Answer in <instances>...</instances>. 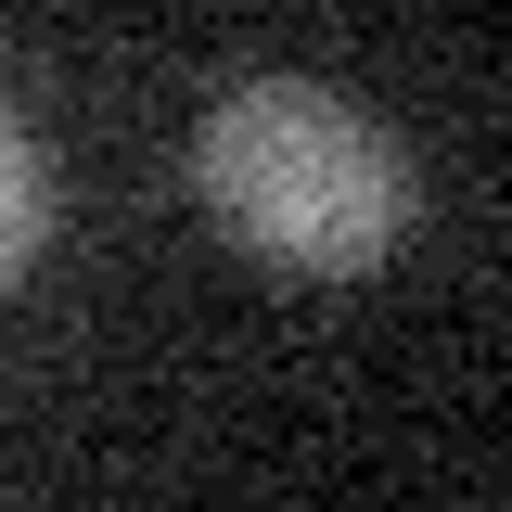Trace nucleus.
Segmentation results:
<instances>
[{
	"mask_svg": "<svg viewBox=\"0 0 512 512\" xmlns=\"http://www.w3.org/2000/svg\"><path fill=\"white\" fill-rule=\"evenodd\" d=\"M192 192L231 244L282 269H372L410 231V154L372 103L320 77H244L192 128Z\"/></svg>",
	"mask_w": 512,
	"mask_h": 512,
	"instance_id": "nucleus-1",
	"label": "nucleus"
},
{
	"mask_svg": "<svg viewBox=\"0 0 512 512\" xmlns=\"http://www.w3.org/2000/svg\"><path fill=\"white\" fill-rule=\"evenodd\" d=\"M39 244H52V154H39L26 116L0 103V295L39 269Z\"/></svg>",
	"mask_w": 512,
	"mask_h": 512,
	"instance_id": "nucleus-2",
	"label": "nucleus"
}]
</instances>
